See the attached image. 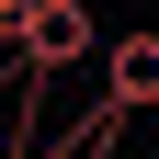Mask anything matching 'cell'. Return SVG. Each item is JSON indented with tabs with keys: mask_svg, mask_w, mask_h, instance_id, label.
<instances>
[{
	"mask_svg": "<svg viewBox=\"0 0 159 159\" xmlns=\"http://www.w3.org/2000/svg\"><path fill=\"white\" fill-rule=\"evenodd\" d=\"M11 57L34 80H68L80 57H102V23H91V0H23V23H11Z\"/></svg>",
	"mask_w": 159,
	"mask_h": 159,
	"instance_id": "obj_1",
	"label": "cell"
},
{
	"mask_svg": "<svg viewBox=\"0 0 159 159\" xmlns=\"http://www.w3.org/2000/svg\"><path fill=\"white\" fill-rule=\"evenodd\" d=\"M102 102L114 114H148L159 102V34H102Z\"/></svg>",
	"mask_w": 159,
	"mask_h": 159,
	"instance_id": "obj_2",
	"label": "cell"
},
{
	"mask_svg": "<svg viewBox=\"0 0 159 159\" xmlns=\"http://www.w3.org/2000/svg\"><path fill=\"white\" fill-rule=\"evenodd\" d=\"M11 23H23V0H0V46H11Z\"/></svg>",
	"mask_w": 159,
	"mask_h": 159,
	"instance_id": "obj_3",
	"label": "cell"
}]
</instances>
